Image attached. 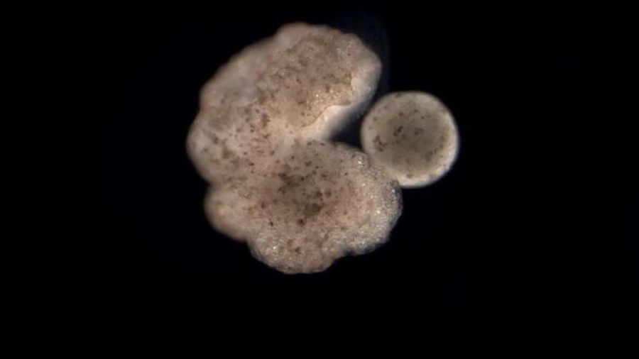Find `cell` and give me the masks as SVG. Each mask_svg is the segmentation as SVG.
Segmentation results:
<instances>
[{
	"label": "cell",
	"instance_id": "obj_1",
	"mask_svg": "<svg viewBox=\"0 0 639 359\" xmlns=\"http://www.w3.org/2000/svg\"><path fill=\"white\" fill-rule=\"evenodd\" d=\"M212 226L246 242L263 263L313 273L387 241L402 211L398 185L365 154L325 140L299 142L213 187Z\"/></svg>",
	"mask_w": 639,
	"mask_h": 359
},
{
	"label": "cell",
	"instance_id": "obj_2",
	"mask_svg": "<svg viewBox=\"0 0 639 359\" xmlns=\"http://www.w3.org/2000/svg\"><path fill=\"white\" fill-rule=\"evenodd\" d=\"M381 72L355 35L295 23L244 48L211 80L249 134L283 149L342 130L367 105Z\"/></svg>",
	"mask_w": 639,
	"mask_h": 359
},
{
	"label": "cell",
	"instance_id": "obj_3",
	"mask_svg": "<svg viewBox=\"0 0 639 359\" xmlns=\"http://www.w3.org/2000/svg\"><path fill=\"white\" fill-rule=\"evenodd\" d=\"M365 154L398 186L420 187L444 176L454 164L459 138L444 104L422 92L380 99L361 130Z\"/></svg>",
	"mask_w": 639,
	"mask_h": 359
}]
</instances>
